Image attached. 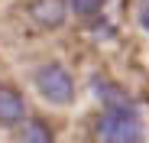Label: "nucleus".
Returning <instances> with one entry per match:
<instances>
[{
    "instance_id": "obj_1",
    "label": "nucleus",
    "mask_w": 149,
    "mask_h": 143,
    "mask_svg": "<svg viewBox=\"0 0 149 143\" xmlns=\"http://www.w3.org/2000/svg\"><path fill=\"white\" fill-rule=\"evenodd\" d=\"M94 137H97V143H139L143 140V117L133 107V101L104 107L94 121Z\"/></svg>"
},
{
    "instance_id": "obj_2",
    "label": "nucleus",
    "mask_w": 149,
    "mask_h": 143,
    "mask_svg": "<svg viewBox=\"0 0 149 143\" xmlns=\"http://www.w3.org/2000/svg\"><path fill=\"white\" fill-rule=\"evenodd\" d=\"M36 91L42 94V98L49 104H55V107H65L74 101V78H71V72L62 65V62H45L36 68Z\"/></svg>"
},
{
    "instance_id": "obj_3",
    "label": "nucleus",
    "mask_w": 149,
    "mask_h": 143,
    "mask_svg": "<svg viewBox=\"0 0 149 143\" xmlns=\"http://www.w3.org/2000/svg\"><path fill=\"white\" fill-rule=\"evenodd\" d=\"M68 16L65 0H29V20L42 29H58Z\"/></svg>"
},
{
    "instance_id": "obj_4",
    "label": "nucleus",
    "mask_w": 149,
    "mask_h": 143,
    "mask_svg": "<svg viewBox=\"0 0 149 143\" xmlns=\"http://www.w3.org/2000/svg\"><path fill=\"white\" fill-rule=\"evenodd\" d=\"M23 121H26V98L10 85H0V127H16Z\"/></svg>"
},
{
    "instance_id": "obj_5",
    "label": "nucleus",
    "mask_w": 149,
    "mask_h": 143,
    "mask_svg": "<svg viewBox=\"0 0 149 143\" xmlns=\"http://www.w3.org/2000/svg\"><path fill=\"white\" fill-rule=\"evenodd\" d=\"M16 143H55L52 130L42 117H26L19 124V133H16Z\"/></svg>"
},
{
    "instance_id": "obj_6",
    "label": "nucleus",
    "mask_w": 149,
    "mask_h": 143,
    "mask_svg": "<svg viewBox=\"0 0 149 143\" xmlns=\"http://www.w3.org/2000/svg\"><path fill=\"white\" fill-rule=\"evenodd\" d=\"M65 4H68V10H71L74 16L91 20V16H101V10H104L107 0H65Z\"/></svg>"
},
{
    "instance_id": "obj_7",
    "label": "nucleus",
    "mask_w": 149,
    "mask_h": 143,
    "mask_svg": "<svg viewBox=\"0 0 149 143\" xmlns=\"http://www.w3.org/2000/svg\"><path fill=\"white\" fill-rule=\"evenodd\" d=\"M136 20H139V26L149 33V0H139V7H136Z\"/></svg>"
}]
</instances>
